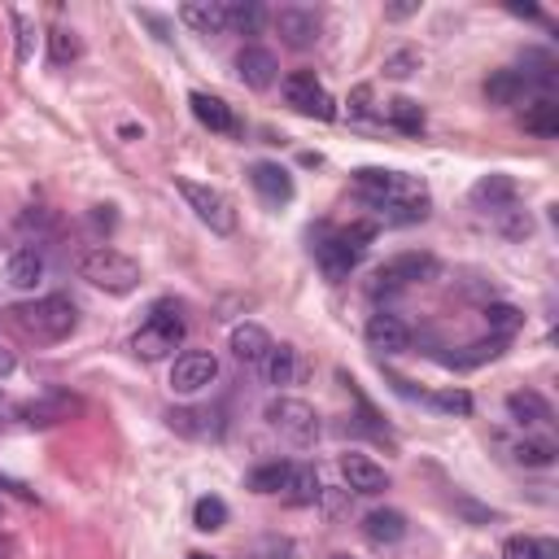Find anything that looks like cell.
I'll list each match as a JSON object with an SVG mask.
<instances>
[{
	"label": "cell",
	"instance_id": "6da1fadb",
	"mask_svg": "<svg viewBox=\"0 0 559 559\" xmlns=\"http://www.w3.org/2000/svg\"><path fill=\"white\" fill-rule=\"evenodd\" d=\"M354 188L358 197L389 223H419L428 218L432 210V197L428 188L415 179V175H402V170H380V166H362L354 170Z\"/></svg>",
	"mask_w": 559,
	"mask_h": 559
},
{
	"label": "cell",
	"instance_id": "7a4b0ae2",
	"mask_svg": "<svg viewBox=\"0 0 559 559\" xmlns=\"http://www.w3.org/2000/svg\"><path fill=\"white\" fill-rule=\"evenodd\" d=\"M79 275L92 284V288H105L114 297H127L140 288V262L114 245H92L79 253Z\"/></svg>",
	"mask_w": 559,
	"mask_h": 559
},
{
	"label": "cell",
	"instance_id": "3957f363",
	"mask_svg": "<svg viewBox=\"0 0 559 559\" xmlns=\"http://www.w3.org/2000/svg\"><path fill=\"white\" fill-rule=\"evenodd\" d=\"M13 319L26 336L35 341H66L74 328H79V306L66 297V293H44L35 301H22L13 306Z\"/></svg>",
	"mask_w": 559,
	"mask_h": 559
},
{
	"label": "cell",
	"instance_id": "277c9868",
	"mask_svg": "<svg viewBox=\"0 0 559 559\" xmlns=\"http://www.w3.org/2000/svg\"><path fill=\"white\" fill-rule=\"evenodd\" d=\"M376 227L371 223H358V227H345V231H332V236H319L314 240V262L328 280H345L354 266H358V253H362V240H371Z\"/></svg>",
	"mask_w": 559,
	"mask_h": 559
},
{
	"label": "cell",
	"instance_id": "5b68a950",
	"mask_svg": "<svg viewBox=\"0 0 559 559\" xmlns=\"http://www.w3.org/2000/svg\"><path fill=\"white\" fill-rule=\"evenodd\" d=\"M175 188H179V197L188 201V210H192L214 236H231V231H236V205H231V197H227L223 188L197 183V179H175Z\"/></svg>",
	"mask_w": 559,
	"mask_h": 559
},
{
	"label": "cell",
	"instance_id": "8992f818",
	"mask_svg": "<svg viewBox=\"0 0 559 559\" xmlns=\"http://www.w3.org/2000/svg\"><path fill=\"white\" fill-rule=\"evenodd\" d=\"M179 341H183V319H179L175 310L157 306V310L148 314V323H144V328L131 336V349H135V358L157 362V358L175 354V349H179Z\"/></svg>",
	"mask_w": 559,
	"mask_h": 559
},
{
	"label": "cell",
	"instance_id": "52a82bcc",
	"mask_svg": "<svg viewBox=\"0 0 559 559\" xmlns=\"http://www.w3.org/2000/svg\"><path fill=\"white\" fill-rule=\"evenodd\" d=\"M266 424L284 432L293 445H314L319 441V411L301 397H271L266 402Z\"/></svg>",
	"mask_w": 559,
	"mask_h": 559
},
{
	"label": "cell",
	"instance_id": "ba28073f",
	"mask_svg": "<svg viewBox=\"0 0 559 559\" xmlns=\"http://www.w3.org/2000/svg\"><path fill=\"white\" fill-rule=\"evenodd\" d=\"M284 100L297 109V114H306V118H336V100L328 96V87L310 74V70H293L288 79H284Z\"/></svg>",
	"mask_w": 559,
	"mask_h": 559
},
{
	"label": "cell",
	"instance_id": "9c48e42d",
	"mask_svg": "<svg viewBox=\"0 0 559 559\" xmlns=\"http://www.w3.org/2000/svg\"><path fill=\"white\" fill-rule=\"evenodd\" d=\"M432 275H437V258L411 249V253H393L389 262H380L376 275H371V284L376 288H411V284H424Z\"/></svg>",
	"mask_w": 559,
	"mask_h": 559
},
{
	"label": "cell",
	"instance_id": "30bf717a",
	"mask_svg": "<svg viewBox=\"0 0 559 559\" xmlns=\"http://www.w3.org/2000/svg\"><path fill=\"white\" fill-rule=\"evenodd\" d=\"M214 376H218V358L210 349H183L170 367V389L175 393H201L214 384Z\"/></svg>",
	"mask_w": 559,
	"mask_h": 559
},
{
	"label": "cell",
	"instance_id": "8fae6325",
	"mask_svg": "<svg viewBox=\"0 0 559 559\" xmlns=\"http://www.w3.org/2000/svg\"><path fill=\"white\" fill-rule=\"evenodd\" d=\"M275 31L288 48H310L319 39V13L306 4H280L275 9Z\"/></svg>",
	"mask_w": 559,
	"mask_h": 559
},
{
	"label": "cell",
	"instance_id": "7c38bea8",
	"mask_svg": "<svg viewBox=\"0 0 559 559\" xmlns=\"http://www.w3.org/2000/svg\"><path fill=\"white\" fill-rule=\"evenodd\" d=\"M367 345L376 354H406L411 349V328L393 314V310H376L367 319Z\"/></svg>",
	"mask_w": 559,
	"mask_h": 559
},
{
	"label": "cell",
	"instance_id": "4fadbf2b",
	"mask_svg": "<svg viewBox=\"0 0 559 559\" xmlns=\"http://www.w3.org/2000/svg\"><path fill=\"white\" fill-rule=\"evenodd\" d=\"M341 476H345V485L354 489V493H384L389 489V472L376 463V459H367V454H358V450H349V454H341Z\"/></svg>",
	"mask_w": 559,
	"mask_h": 559
},
{
	"label": "cell",
	"instance_id": "5bb4252c",
	"mask_svg": "<svg viewBox=\"0 0 559 559\" xmlns=\"http://www.w3.org/2000/svg\"><path fill=\"white\" fill-rule=\"evenodd\" d=\"M249 183L266 205H288L293 201V175L280 162H253L249 166Z\"/></svg>",
	"mask_w": 559,
	"mask_h": 559
},
{
	"label": "cell",
	"instance_id": "9a60e30c",
	"mask_svg": "<svg viewBox=\"0 0 559 559\" xmlns=\"http://www.w3.org/2000/svg\"><path fill=\"white\" fill-rule=\"evenodd\" d=\"M275 52L271 48H258V44H245L240 52H236V74H240V83H249L253 92H262V87H271L275 83Z\"/></svg>",
	"mask_w": 559,
	"mask_h": 559
},
{
	"label": "cell",
	"instance_id": "2e32d148",
	"mask_svg": "<svg viewBox=\"0 0 559 559\" xmlns=\"http://www.w3.org/2000/svg\"><path fill=\"white\" fill-rule=\"evenodd\" d=\"M179 22L197 35H223L227 31V4L223 0H188L179 4Z\"/></svg>",
	"mask_w": 559,
	"mask_h": 559
},
{
	"label": "cell",
	"instance_id": "e0dca14e",
	"mask_svg": "<svg viewBox=\"0 0 559 559\" xmlns=\"http://www.w3.org/2000/svg\"><path fill=\"white\" fill-rule=\"evenodd\" d=\"M271 332L262 323H236L231 328V354L245 362V367H262V358L271 354Z\"/></svg>",
	"mask_w": 559,
	"mask_h": 559
},
{
	"label": "cell",
	"instance_id": "ac0fdd59",
	"mask_svg": "<svg viewBox=\"0 0 559 559\" xmlns=\"http://www.w3.org/2000/svg\"><path fill=\"white\" fill-rule=\"evenodd\" d=\"M188 105H192V118L201 122V127H210V131H218V135H231L240 122H236V114H231V105L227 100H218V96H210V92H192L188 96Z\"/></svg>",
	"mask_w": 559,
	"mask_h": 559
},
{
	"label": "cell",
	"instance_id": "d6986e66",
	"mask_svg": "<svg viewBox=\"0 0 559 559\" xmlns=\"http://www.w3.org/2000/svg\"><path fill=\"white\" fill-rule=\"evenodd\" d=\"M515 179L511 175H502V170H493V175H485V179H476L472 183V201L480 205V210H507V205H515Z\"/></svg>",
	"mask_w": 559,
	"mask_h": 559
},
{
	"label": "cell",
	"instance_id": "ffe728a7",
	"mask_svg": "<svg viewBox=\"0 0 559 559\" xmlns=\"http://www.w3.org/2000/svg\"><path fill=\"white\" fill-rule=\"evenodd\" d=\"M4 280H9L13 288H35V284L44 280V253H39L35 245L13 249L9 262H4Z\"/></svg>",
	"mask_w": 559,
	"mask_h": 559
},
{
	"label": "cell",
	"instance_id": "44dd1931",
	"mask_svg": "<svg viewBox=\"0 0 559 559\" xmlns=\"http://www.w3.org/2000/svg\"><path fill=\"white\" fill-rule=\"evenodd\" d=\"M362 533H367V542H376V546H393V542L406 537V515L393 511V507H376V511L362 515Z\"/></svg>",
	"mask_w": 559,
	"mask_h": 559
},
{
	"label": "cell",
	"instance_id": "7402d4cb",
	"mask_svg": "<svg viewBox=\"0 0 559 559\" xmlns=\"http://www.w3.org/2000/svg\"><path fill=\"white\" fill-rule=\"evenodd\" d=\"M507 411H511V419H515V424H524V428L550 424V406H546V397H542V393H533V389H515V393L507 397Z\"/></svg>",
	"mask_w": 559,
	"mask_h": 559
},
{
	"label": "cell",
	"instance_id": "603a6c76",
	"mask_svg": "<svg viewBox=\"0 0 559 559\" xmlns=\"http://www.w3.org/2000/svg\"><path fill=\"white\" fill-rule=\"evenodd\" d=\"M293 507H310L314 498H319V472L310 467V463H293L288 467V480H284V489H280Z\"/></svg>",
	"mask_w": 559,
	"mask_h": 559
},
{
	"label": "cell",
	"instance_id": "cb8c5ba5",
	"mask_svg": "<svg viewBox=\"0 0 559 559\" xmlns=\"http://www.w3.org/2000/svg\"><path fill=\"white\" fill-rule=\"evenodd\" d=\"M262 376H266V384H275V389L293 384V380H297V349H293V345H271V354L262 358Z\"/></svg>",
	"mask_w": 559,
	"mask_h": 559
},
{
	"label": "cell",
	"instance_id": "d4e9b609",
	"mask_svg": "<svg viewBox=\"0 0 559 559\" xmlns=\"http://www.w3.org/2000/svg\"><path fill=\"white\" fill-rule=\"evenodd\" d=\"M520 122H524V131L550 140V135H559V105H555L550 96H542V100H533V105L520 114Z\"/></svg>",
	"mask_w": 559,
	"mask_h": 559
},
{
	"label": "cell",
	"instance_id": "484cf974",
	"mask_svg": "<svg viewBox=\"0 0 559 559\" xmlns=\"http://www.w3.org/2000/svg\"><path fill=\"white\" fill-rule=\"evenodd\" d=\"M524 74L520 70H493L489 79H485V96L493 100V105H515L520 96H524Z\"/></svg>",
	"mask_w": 559,
	"mask_h": 559
},
{
	"label": "cell",
	"instance_id": "4316f807",
	"mask_svg": "<svg viewBox=\"0 0 559 559\" xmlns=\"http://www.w3.org/2000/svg\"><path fill=\"white\" fill-rule=\"evenodd\" d=\"M485 323H489V336L511 341L524 328V310H515L511 301H493V306H485Z\"/></svg>",
	"mask_w": 559,
	"mask_h": 559
},
{
	"label": "cell",
	"instance_id": "83f0119b",
	"mask_svg": "<svg viewBox=\"0 0 559 559\" xmlns=\"http://www.w3.org/2000/svg\"><path fill=\"white\" fill-rule=\"evenodd\" d=\"M502 559H559V542L550 537H507L502 546Z\"/></svg>",
	"mask_w": 559,
	"mask_h": 559
},
{
	"label": "cell",
	"instance_id": "f1b7e54d",
	"mask_svg": "<svg viewBox=\"0 0 559 559\" xmlns=\"http://www.w3.org/2000/svg\"><path fill=\"white\" fill-rule=\"evenodd\" d=\"M262 22H266V9H262V4H253V0L227 4V31H236V35H258Z\"/></svg>",
	"mask_w": 559,
	"mask_h": 559
},
{
	"label": "cell",
	"instance_id": "f546056e",
	"mask_svg": "<svg viewBox=\"0 0 559 559\" xmlns=\"http://www.w3.org/2000/svg\"><path fill=\"white\" fill-rule=\"evenodd\" d=\"M192 524H197L201 533H218V528L227 524V502L214 498V493L197 498V502H192Z\"/></svg>",
	"mask_w": 559,
	"mask_h": 559
},
{
	"label": "cell",
	"instance_id": "4dcf8cb0",
	"mask_svg": "<svg viewBox=\"0 0 559 559\" xmlns=\"http://www.w3.org/2000/svg\"><path fill=\"white\" fill-rule=\"evenodd\" d=\"M288 467H293V463H280V459H275V463H258V467L249 472V489H253V493H280L284 480H288Z\"/></svg>",
	"mask_w": 559,
	"mask_h": 559
},
{
	"label": "cell",
	"instance_id": "1f68e13d",
	"mask_svg": "<svg viewBox=\"0 0 559 559\" xmlns=\"http://www.w3.org/2000/svg\"><path fill=\"white\" fill-rule=\"evenodd\" d=\"M389 122L397 131H406V135H419L424 131V109L411 96H397V100H389Z\"/></svg>",
	"mask_w": 559,
	"mask_h": 559
},
{
	"label": "cell",
	"instance_id": "d6a6232c",
	"mask_svg": "<svg viewBox=\"0 0 559 559\" xmlns=\"http://www.w3.org/2000/svg\"><path fill=\"white\" fill-rule=\"evenodd\" d=\"M502 345H507V341L489 336V341H476V345H467L463 354H450L445 362H450V367H476V362H485V358H498V354H502Z\"/></svg>",
	"mask_w": 559,
	"mask_h": 559
},
{
	"label": "cell",
	"instance_id": "836d02e7",
	"mask_svg": "<svg viewBox=\"0 0 559 559\" xmlns=\"http://www.w3.org/2000/svg\"><path fill=\"white\" fill-rule=\"evenodd\" d=\"M515 459H520L524 467H546V463H555V445H550V441H537V437H524V441L515 445Z\"/></svg>",
	"mask_w": 559,
	"mask_h": 559
},
{
	"label": "cell",
	"instance_id": "e575fe53",
	"mask_svg": "<svg viewBox=\"0 0 559 559\" xmlns=\"http://www.w3.org/2000/svg\"><path fill=\"white\" fill-rule=\"evenodd\" d=\"M48 57H52V66H66V61H74V57H79V39H74V31L57 26V31L48 35Z\"/></svg>",
	"mask_w": 559,
	"mask_h": 559
},
{
	"label": "cell",
	"instance_id": "d590c367",
	"mask_svg": "<svg viewBox=\"0 0 559 559\" xmlns=\"http://www.w3.org/2000/svg\"><path fill=\"white\" fill-rule=\"evenodd\" d=\"M428 402L437 411H445V415H472V393L467 389H437Z\"/></svg>",
	"mask_w": 559,
	"mask_h": 559
},
{
	"label": "cell",
	"instance_id": "8d00e7d4",
	"mask_svg": "<svg viewBox=\"0 0 559 559\" xmlns=\"http://www.w3.org/2000/svg\"><path fill=\"white\" fill-rule=\"evenodd\" d=\"M498 227H502V236H511V240H520V236H528V231H533L528 214H524V210H515V205L498 210Z\"/></svg>",
	"mask_w": 559,
	"mask_h": 559
},
{
	"label": "cell",
	"instance_id": "74e56055",
	"mask_svg": "<svg viewBox=\"0 0 559 559\" xmlns=\"http://www.w3.org/2000/svg\"><path fill=\"white\" fill-rule=\"evenodd\" d=\"M9 22H13V31H17V66H22V61H31V22H26L17 9H9Z\"/></svg>",
	"mask_w": 559,
	"mask_h": 559
},
{
	"label": "cell",
	"instance_id": "f35d334b",
	"mask_svg": "<svg viewBox=\"0 0 559 559\" xmlns=\"http://www.w3.org/2000/svg\"><path fill=\"white\" fill-rule=\"evenodd\" d=\"M415 66H419V57H415V52H393V57L384 61V74H393V79H406Z\"/></svg>",
	"mask_w": 559,
	"mask_h": 559
},
{
	"label": "cell",
	"instance_id": "ab89813d",
	"mask_svg": "<svg viewBox=\"0 0 559 559\" xmlns=\"http://www.w3.org/2000/svg\"><path fill=\"white\" fill-rule=\"evenodd\" d=\"M411 13H419V0H406V4H389L384 9V17H393V22L397 17H411Z\"/></svg>",
	"mask_w": 559,
	"mask_h": 559
},
{
	"label": "cell",
	"instance_id": "60d3db41",
	"mask_svg": "<svg viewBox=\"0 0 559 559\" xmlns=\"http://www.w3.org/2000/svg\"><path fill=\"white\" fill-rule=\"evenodd\" d=\"M13 367H17L13 349H9V345H0V380H4V376H13Z\"/></svg>",
	"mask_w": 559,
	"mask_h": 559
},
{
	"label": "cell",
	"instance_id": "b9f144b4",
	"mask_svg": "<svg viewBox=\"0 0 559 559\" xmlns=\"http://www.w3.org/2000/svg\"><path fill=\"white\" fill-rule=\"evenodd\" d=\"M188 559H210V555H201V550H192V555H188Z\"/></svg>",
	"mask_w": 559,
	"mask_h": 559
},
{
	"label": "cell",
	"instance_id": "7bdbcfd3",
	"mask_svg": "<svg viewBox=\"0 0 559 559\" xmlns=\"http://www.w3.org/2000/svg\"><path fill=\"white\" fill-rule=\"evenodd\" d=\"M328 559H354V555H328Z\"/></svg>",
	"mask_w": 559,
	"mask_h": 559
}]
</instances>
